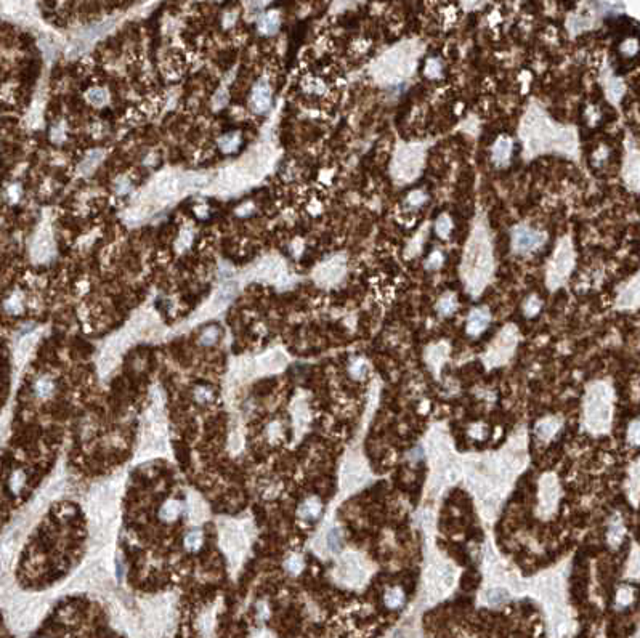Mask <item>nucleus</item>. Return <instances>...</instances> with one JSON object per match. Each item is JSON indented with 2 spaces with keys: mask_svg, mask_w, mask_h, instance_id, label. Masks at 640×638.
Returning a JSON list of instances; mask_svg holds the SVG:
<instances>
[{
  "mask_svg": "<svg viewBox=\"0 0 640 638\" xmlns=\"http://www.w3.org/2000/svg\"><path fill=\"white\" fill-rule=\"evenodd\" d=\"M544 241V234L537 233V231L528 228V226H518L512 233V246L514 250L518 254H529L534 252Z\"/></svg>",
  "mask_w": 640,
  "mask_h": 638,
  "instance_id": "f257e3e1",
  "label": "nucleus"
},
{
  "mask_svg": "<svg viewBox=\"0 0 640 638\" xmlns=\"http://www.w3.org/2000/svg\"><path fill=\"white\" fill-rule=\"evenodd\" d=\"M270 101H271V90L268 89V85L259 84L255 89L252 90V98H250L252 109L255 113H265L270 108Z\"/></svg>",
  "mask_w": 640,
  "mask_h": 638,
  "instance_id": "f03ea898",
  "label": "nucleus"
},
{
  "mask_svg": "<svg viewBox=\"0 0 640 638\" xmlns=\"http://www.w3.org/2000/svg\"><path fill=\"white\" fill-rule=\"evenodd\" d=\"M156 193L162 197H172L175 194L182 193L180 177H175V175H165V177L159 178L158 183H156Z\"/></svg>",
  "mask_w": 640,
  "mask_h": 638,
  "instance_id": "7ed1b4c3",
  "label": "nucleus"
},
{
  "mask_svg": "<svg viewBox=\"0 0 640 638\" xmlns=\"http://www.w3.org/2000/svg\"><path fill=\"white\" fill-rule=\"evenodd\" d=\"M235 295H236V284H235V282H226L225 285H222V287H220V289L217 290V294H215V297H214V300H212V303H211L212 310H214V311L222 310V308H223L225 305H228L231 300H233V297H235Z\"/></svg>",
  "mask_w": 640,
  "mask_h": 638,
  "instance_id": "20e7f679",
  "label": "nucleus"
},
{
  "mask_svg": "<svg viewBox=\"0 0 640 638\" xmlns=\"http://www.w3.org/2000/svg\"><path fill=\"white\" fill-rule=\"evenodd\" d=\"M32 390H34V394L37 396L39 400L45 401V400H50L52 396L55 394V391H57V383H55L53 377L42 376L34 382Z\"/></svg>",
  "mask_w": 640,
  "mask_h": 638,
  "instance_id": "39448f33",
  "label": "nucleus"
},
{
  "mask_svg": "<svg viewBox=\"0 0 640 638\" xmlns=\"http://www.w3.org/2000/svg\"><path fill=\"white\" fill-rule=\"evenodd\" d=\"M52 250V236L48 231H40L36 237V243L32 246V254L36 260H43Z\"/></svg>",
  "mask_w": 640,
  "mask_h": 638,
  "instance_id": "423d86ee",
  "label": "nucleus"
},
{
  "mask_svg": "<svg viewBox=\"0 0 640 638\" xmlns=\"http://www.w3.org/2000/svg\"><path fill=\"white\" fill-rule=\"evenodd\" d=\"M182 513H183V503L180 500H175V499L167 500L161 507V510H159V516H161V518L164 521H169V523L170 521H175Z\"/></svg>",
  "mask_w": 640,
  "mask_h": 638,
  "instance_id": "0eeeda50",
  "label": "nucleus"
},
{
  "mask_svg": "<svg viewBox=\"0 0 640 638\" xmlns=\"http://www.w3.org/2000/svg\"><path fill=\"white\" fill-rule=\"evenodd\" d=\"M209 180L206 175H199V173H191V175H185V177H180V184H182V193L186 190H202L209 184Z\"/></svg>",
  "mask_w": 640,
  "mask_h": 638,
  "instance_id": "6e6552de",
  "label": "nucleus"
},
{
  "mask_svg": "<svg viewBox=\"0 0 640 638\" xmlns=\"http://www.w3.org/2000/svg\"><path fill=\"white\" fill-rule=\"evenodd\" d=\"M220 338H222V329L218 326H207L202 329V332L199 335V343L202 347H212Z\"/></svg>",
  "mask_w": 640,
  "mask_h": 638,
  "instance_id": "1a4fd4ad",
  "label": "nucleus"
},
{
  "mask_svg": "<svg viewBox=\"0 0 640 638\" xmlns=\"http://www.w3.org/2000/svg\"><path fill=\"white\" fill-rule=\"evenodd\" d=\"M510 148H512V143L509 138H499V141L496 143V146L493 149V159L499 164L507 162V159L510 156Z\"/></svg>",
  "mask_w": 640,
  "mask_h": 638,
  "instance_id": "9d476101",
  "label": "nucleus"
},
{
  "mask_svg": "<svg viewBox=\"0 0 640 638\" xmlns=\"http://www.w3.org/2000/svg\"><path fill=\"white\" fill-rule=\"evenodd\" d=\"M223 542H225V547L231 550V552H239V550L244 547L239 531L233 529V527H228V529L223 531Z\"/></svg>",
  "mask_w": 640,
  "mask_h": 638,
  "instance_id": "9b49d317",
  "label": "nucleus"
},
{
  "mask_svg": "<svg viewBox=\"0 0 640 638\" xmlns=\"http://www.w3.org/2000/svg\"><path fill=\"white\" fill-rule=\"evenodd\" d=\"M183 542H185V548L188 550V552H197V550L202 547V542H204L202 531L193 529L190 533H186Z\"/></svg>",
  "mask_w": 640,
  "mask_h": 638,
  "instance_id": "f8f14e48",
  "label": "nucleus"
},
{
  "mask_svg": "<svg viewBox=\"0 0 640 638\" xmlns=\"http://www.w3.org/2000/svg\"><path fill=\"white\" fill-rule=\"evenodd\" d=\"M488 321H490V316L487 314V311L478 310V311H475V313H473V314L470 316L469 331H470L472 334H478V332L481 331V329L487 327Z\"/></svg>",
  "mask_w": 640,
  "mask_h": 638,
  "instance_id": "ddd939ff",
  "label": "nucleus"
},
{
  "mask_svg": "<svg viewBox=\"0 0 640 638\" xmlns=\"http://www.w3.org/2000/svg\"><path fill=\"white\" fill-rule=\"evenodd\" d=\"M26 481H28L26 473L23 470H15L12 473V476H10V480H8V488L13 494H19L21 491H23V488L26 486Z\"/></svg>",
  "mask_w": 640,
  "mask_h": 638,
  "instance_id": "4468645a",
  "label": "nucleus"
},
{
  "mask_svg": "<svg viewBox=\"0 0 640 638\" xmlns=\"http://www.w3.org/2000/svg\"><path fill=\"white\" fill-rule=\"evenodd\" d=\"M278 26H279V16L276 12H270L260 21V29L263 34H273V32H276Z\"/></svg>",
  "mask_w": 640,
  "mask_h": 638,
  "instance_id": "2eb2a0df",
  "label": "nucleus"
},
{
  "mask_svg": "<svg viewBox=\"0 0 640 638\" xmlns=\"http://www.w3.org/2000/svg\"><path fill=\"white\" fill-rule=\"evenodd\" d=\"M319 510H321V505H319V500L316 499H310L302 503V507L299 510V515L303 516V518H316Z\"/></svg>",
  "mask_w": 640,
  "mask_h": 638,
  "instance_id": "dca6fc26",
  "label": "nucleus"
},
{
  "mask_svg": "<svg viewBox=\"0 0 640 638\" xmlns=\"http://www.w3.org/2000/svg\"><path fill=\"white\" fill-rule=\"evenodd\" d=\"M193 398H194L196 403H199V404H209V403H212L215 400V394H214V390L212 388L202 387V385H201V387H196L194 388Z\"/></svg>",
  "mask_w": 640,
  "mask_h": 638,
  "instance_id": "f3484780",
  "label": "nucleus"
},
{
  "mask_svg": "<svg viewBox=\"0 0 640 638\" xmlns=\"http://www.w3.org/2000/svg\"><path fill=\"white\" fill-rule=\"evenodd\" d=\"M87 100L93 106H103L108 101V92L105 89H92L87 92Z\"/></svg>",
  "mask_w": 640,
  "mask_h": 638,
  "instance_id": "a211bd4d",
  "label": "nucleus"
},
{
  "mask_svg": "<svg viewBox=\"0 0 640 638\" xmlns=\"http://www.w3.org/2000/svg\"><path fill=\"white\" fill-rule=\"evenodd\" d=\"M238 146H239V135H236V134L226 135V137H223L222 140H220V148H222L225 152L235 151Z\"/></svg>",
  "mask_w": 640,
  "mask_h": 638,
  "instance_id": "6ab92c4d",
  "label": "nucleus"
},
{
  "mask_svg": "<svg viewBox=\"0 0 640 638\" xmlns=\"http://www.w3.org/2000/svg\"><path fill=\"white\" fill-rule=\"evenodd\" d=\"M101 157H103L101 151H92V152L87 156V159L82 162V167H81V170H82V172H90V170L95 167V164H98V162L101 161Z\"/></svg>",
  "mask_w": 640,
  "mask_h": 638,
  "instance_id": "aec40b11",
  "label": "nucleus"
},
{
  "mask_svg": "<svg viewBox=\"0 0 640 638\" xmlns=\"http://www.w3.org/2000/svg\"><path fill=\"white\" fill-rule=\"evenodd\" d=\"M283 362H284V358H283V355H279V353H273V355H270V356H267L263 361H262V364L267 367L268 370H274V369H278V367H281L283 366Z\"/></svg>",
  "mask_w": 640,
  "mask_h": 638,
  "instance_id": "412c9836",
  "label": "nucleus"
},
{
  "mask_svg": "<svg viewBox=\"0 0 640 638\" xmlns=\"http://www.w3.org/2000/svg\"><path fill=\"white\" fill-rule=\"evenodd\" d=\"M36 340H37V337H34V335L26 337V338L21 340V343H19V347H18V356H21V358L28 356V355H29V351L32 350V347H34Z\"/></svg>",
  "mask_w": 640,
  "mask_h": 638,
  "instance_id": "4be33fe9",
  "label": "nucleus"
},
{
  "mask_svg": "<svg viewBox=\"0 0 640 638\" xmlns=\"http://www.w3.org/2000/svg\"><path fill=\"white\" fill-rule=\"evenodd\" d=\"M5 306H7V311L16 314V313H19L21 310H23V300H21V297L18 294H15L12 299L7 302Z\"/></svg>",
  "mask_w": 640,
  "mask_h": 638,
  "instance_id": "5701e85b",
  "label": "nucleus"
},
{
  "mask_svg": "<svg viewBox=\"0 0 640 638\" xmlns=\"http://www.w3.org/2000/svg\"><path fill=\"white\" fill-rule=\"evenodd\" d=\"M449 229H451V223H449V220H448V217H441L440 220H438V223H437V231L441 234V236H448V233H449Z\"/></svg>",
  "mask_w": 640,
  "mask_h": 638,
  "instance_id": "b1692460",
  "label": "nucleus"
},
{
  "mask_svg": "<svg viewBox=\"0 0 640 638\" xmlns=\"http://www.w3.org/2000/svg\"><path fill=\"white\" fill-rule=\"evenodd\" d=\"M191 239H193V234H191V231H183V233L180 234V239H178V244H176V247H178V250H183L186 246H190V243H191Z\"/></svg>",
  "mask_w": 640,
  "mask_h": 638,
  "instance_id": "393cba45",
  "label": "nucleus"
},
{
  "mask_svg": "<svg viewBox=\"0 0 640 638\" xmlns=\"http://www.w3.org/2000/svg\"><path fill=\"white\" fill-rule=\"evenodd\" d=\"M286 568H288L289 571H292V573H297V571H300V568H302V560L299 556H292L286 562Z\"/></svg>",
  "mask_w": 640,
  "mask_h": 638,
  "instance_id": "a878e982",
  "label": "nucleus"
},
{
  "mask_svg": "<svg viewBox=\"0 0 640 638\" xmlns=\"http://www.w3.org/2000/svg\"><path fill=\"white\" fill-rule=\"evenodd\" d=\"M204 516H206V507L202 503H194V507H193V518L196 520V521H201V520H204Z\"/></svg>",
  "mask_w": 640,
  "mask_h": 638,
  "instance_id": "bb28decb",
  "label": "nucleus"
},
{
  "mask_svg": "<svg viewBox=\"0 0 640 638\" xmlns=\"http://www.w3.org/2000/svg\"><path fill=\"white\" fill-rule=\"evenodd\" d=\"M329 547L332 550H339L340 548V533L339 531H332L329 534Z\"/></svg>",
  "mask_w": 640,
  "mask_h": 638,
  "instance_id": "cd10ccee",
  "label": "nucleus"
},
{
  "mask_svg": "<svg viewBox=\"0 0 640 638\" xmlns=\"http://www.w3.org/2000/svg\"><path fill=\"white\" fill-rule=\"evenodd\" d=\"M226 100H228V95H226L225 90L217 92L215 96H214V104H215V108H222L226 103Z\"/></svg>",
  "mask_w": 640,
  "mask_h": 638,
  "instance_id": "c85d7f7f",
  "label": "nucleus"
},
{
  "mask_svg": "<svg viewBox=\"0 0 640 638\" xmlns=\"http://www.w3.org/2000/svg\"><path fill=\"white\" fill-rule=\"evenodd\" d=\"M58 513H60V516H63V518H71V516L74 515V509L71 507V505H63Z\"/></svg>",
  "mask_w": 640,
  "mask_h": 638,
  "instance_id": "c756f323",
  "label": "nucleus"
},
{
  "mask_svg": "<svg viewBox=\"0 0 640 638\" xmlns=\"http://www.w3.org/2000/svg\"><path fill=\"white\" fill-rule=\"evenodd\" d=\"M496 593H498V597H496V598H488L491 603H494V604H499V603H502V601H505V600H507V593H504V592H501V590H496Z\"/></svg>",
  "mask_w": 640,
  "mask_h": 638,
  "instance_id": "7c9ffc66",
  "label": "nucleus"
}]
</instances>
